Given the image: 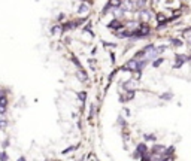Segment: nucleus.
<instances>
[{
	"label": "nucleus",
	"instance_id": "1",
	"mask_svg": "<svg viewBox=\"0 0 191 161\" xmlns=\"http://www.w3.org/2000/svg\"><path fill=\"white\" fill-rule=\"evenodd\" d=\"M187 61V55H176V64H175V69L181 67L184 63Z\"/></svg>",
	"mask_w": 191,
	"mask_h": 161
},
{
	"label": "nucleus",
	"instance_id": "2",
	"mask_svg": "<svg viewBox=\"0 0 191 161\" xmlns=\"http://www.w3.org/2000/svg\"><path fill=\"white\" fill-rule=\"evenodd\" d=\"M8 112V98L0 102V115H6Z\"/></svg>",
	"mask_w": 191,
	"mask_h": 161
},
{
	"label": "nucleus",
	"instance_id": "3",
	"mask_svg": "<svg viewBox=\"0 0 191 161\" xmlns=\"http://www.w3.org/2000/svg\"><path fill=\"white\" fill-rule=\"evenodd\" d=\"M8 119L6 118H3V116H0V130H5L6 127H8Z\"/></svg>",
	"mask_w": 191,
	"mask_h": 161
},
{
	"label": "nucleus",
	"instance_id": "4",
	"mask_svg": "<svg viewBox=\"0 0 191 161\" xmlns=\"http://www.w3.org/2000/svg\"><path fill=\"white\" fill-rule=\"evenodd\" d=\"M137 152L141 154L142 157H145V155H146V146H145V145H139V146H137Z\"/></svg>",
	"mask_w": 191,
	"mask_h": 161
},
{
	"label": "nucleus",
	"instance_id": "5",
	"mask_svg": "<svg viewBox=\"0 0 191 161\" xmlns=\"http://www.w3.org/2000/svg\"><path fill=\"white\" fill-rule=\"evenodd\" d=\"M149 17H151V15H149V12H148V10H145V9H143V10H141V18H142L143 21H148V20H149Z\"/></svg>",
	"mask_w": 191,
	"mask_h": 161
},
{
	"label": "nucleus",
	"instance_id": "6",
	"mask_svg": "<svg viewBox=\"0 0 191 161\" xmlns=\"http://www.w3.org/2000/svg\"><path fill=\"white\" fill-rule=\"evenodd\" d=\"M63 31V27L61 26H54L52 29H51V33L52 34H58V33H61Z\"/></svg>",
	"mask_w": 191,
	"mask_h": 161
},
{
	"label": "nucleus",
	"instance_id": "7",
	"mask_svg": "<svg viewBox=\"0 0 191 161\" xmlns=\"http://www.w3.org/2000/svg\"><path fill=\"white\" fill-rule=\"evenodd\" d=\"M87 10H88V6H87L85 3H84V5H81V6H79V9H78V12H79V14H85Z\"/></svg>",
	"mask_w": 191,
	"mask_h": 161
},
{
	"label": "nucleus",
	"instance_id": "8",
	"mask_svg": "<svg viewBox=\"0 0 191 161\" xmlns=\"http://www.w3.org/2000/svg\"><path fill=\"white\" fill-rule=\"evenodd\" d=\"M120 5H121V0H111L108 6H117V8H118Z\"/></svg>",
	"mask_w": 191,
	"mask_h": 161
},
{
	"label": "nucleus",
	"instance_id": "9",
	"mask_svg": "<svg viewBox=\"0 0 191 161\" xmlns=\"http://www.w3.org/2000/svg\"><path fill=\"white\" fill-rule=\"evenodd\" d=\"M8 160H9V155L6 152H3V151L0 152V161H8Z\"/></svg>",
	"mask_w": 191,
	"mask_h": 161
},
{
	"label": "nucleus",
	"instance_id": "10",
	"mask_svg": "<svg viewBox=\"0 0 191 161\" xmlns=\"http://www.w3.org/2000/svg\"><path fill=\"white\" fill-rule=\"evenodd\" d=\"M172 43H173L175 46H181V45H182V42H181V40H178V39H173Z\"/></svg>",
	"mask_w": 191,
	"mask_h": 161
},
{
	"label": "nucleus",
	"instance_id": "11",
	"mask_svg": "<svg viewBox=\"0 0 191 161\" xmlns=\"http://www.w3.org/2000/svg\"><path fill=\"white\" fill-rule=\"evenodd\" d=\"M161 63H163V58H160V60H157V61H154V66H155V67H158V66H160Z\"/></svg>",
	"mask_w": 191,
	"mask_h": 161
},
{
	"label": "nucleus",
	"instance_id": "12",
	"mask_svg": "<svg viewBox=\"0 0 191 161\" xmlns=\"http://www.w3.org/2000/svg\"><path fill=\"white\" fill-rule=\"evenodd\" d=\"M145 5V0H137V8H142Z\"/></svg>",
	"mask_w": 191,
	"mask_h": 161
},
{
	"label": "nucleus",
	"instance_id": "13",
	"mask_svg": "<svg viewBox=\"0 0 191 161\" xmlns=\"http://www.w3.org/2000/svg\"><path fill=\"white\" fill-rule=\"evenodd\" d=\"M85 97H87L85 93H79V98H81V100H85Z\"/></svg>",
	"mask_w": 191,
	"mask_h": 161
},
{
	"label": "nucleus",
	"instance_id": "14",
	"mask_svg": "<svg viewBox=\"0 0 191 161\" xmlns=\"http://www.w3.org/2000/svg\"><path fill=\"white\" fill-rule=\"evenodd\" d=\"M2 146H3V148H8V146H9V140L6 139V140H5V142L2 143Z\"/></svg>",
	"mask_w": 191,
	"mask_h": 161
},
{
	"label": "nucleus",
	"instance_id": "15",
	"mask_svg": "<svg viewBox=\"0 0 191 161\" xmlns=\"http://www.w3.org/2000/svg\"><path fill=\"white\" fill-rule=\"evenodd\" d=\"M17 161H25V157H20V158H18Z\"/></svg>",
	"mask_w": 191,
	"mask_h": 161
},
{
	"label": "nucleus",
	"instance_id": "16",
	"mask_svg": "<svg viewBox=\"0 0 191 161\" xmlns=\"http://www.w3.org/2000/svg\"><path fill=\"white\" fill-rule=\"evenodd\" d=\"M163 161H172V158H164Z\"/></svg>",
	"mask_w": 191,
	"mask_h": 161
},
{
	"label": "nucleus",
	"instance_id": "17",
	"mask_svg": "<svg viewBox=\"0 0 191 161\" xmlns=\"http://www.w3.org/2000/svg\"><path fill=\"white\" fill-rule=\"evenodd\" d=\"M188 45H190V46H191V38H190V40H188Z\"/></svg>",
	"mask_w": 191,
	"mask_h": 161
},
{
	"label": "nucleus",
	"instance_id": "18",
	"mask_svg": "<svg viewBox=\"0 0 191 161\" xmlns=\"http://www.w3.org/2000/svg\"><path fill=\"white\" fill-rule=\"evenodd\" d=\"M2 93H3V91H2V90H0V94H2Z\"/></svg>",
	"mask_w": 191,
	"mask_h": 161
}]
</instances>
